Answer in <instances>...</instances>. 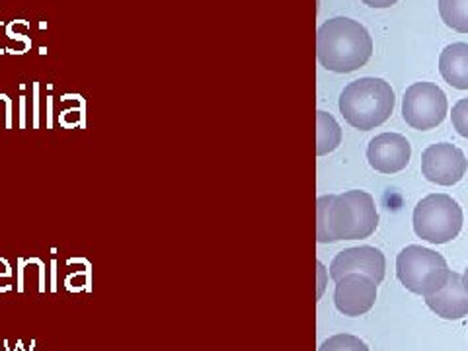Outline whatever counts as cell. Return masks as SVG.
<instances>
[{
    "instance_id": "cell-4",
    "label": "cell",
    "mask_w": 468,
    "mask_h": 351,
    "mask_svg": "<svg viewBox=\"0 0 468 351\" xmlns=\"http://www.w3.org/2000/svg\"><path fill=\"white\" fill-rule=\"evenodd\" d=\"M449 273L445 258L424 246H406L396 258V278L414 295L429 297L444 289Z\"/></svg>"
},
{
    "instance_id": "cell-2",
    "label": "cell",
    "mask_w": 468,
    "mask_h": 351,
    "mask_svg": "<svg viewBox=\"0 0 468 351\" xmlns=\"http://www.w3.org/2000/svg\"><path fill=\"white\" fill-rule=\"evenodd\" d=\"M317 54L327 71L347 74L366 67L373 55V39L363 24L336 16L318 28Z\"/></svg>"
},
{
    "instance_id": "cell-16",
    "label": "cell",
    "mask_w": 468,
    "mask_h": 351,
    "mask_svg": "<svg viewBox=\"0 0 468 351\" xmlns=\"http://www.w3.org/2000/svg\"><path fill=\"white\" fill-rule=\"evenodd\" d=\"M451 122L454 132H457L461 137L468 139V98H463L454 103L451 112Z\"/></svg>"
},
{
    "instance_id": "cell-20",
    "label": "cell",
    "mask_w": 468,
    "mask_h": 351,
    "mask_svg": "<svg viewBox=\"0 0 468 351\" xmlns=\"http://www.w3.org/2000/svg\"><path fill=\"white\" fill-rule=\"evenodd\" d=\"M20 127H25V98H20Z\"/></svg>"
},
{
    "instance_id": "cell-12",
    "label": "cell",
    "mask_w": 468,
    "mask_h": 351,
    "mask_svg": "<svg viewBox=\"0 0 468 351\" xmlns=\"http://www.w3.org/2000/svg\"><path fill=\"white\" fill-rule=\"evenodd\" d=\"M439 73L449 86L468 90V44L457 42L441 51Z\"/></svg>"
},
{
    "instance_id": "cell-5",
    "label": "cell",
    "mask_w": 468,
    "mask_h": 351,
    "mask_svg": "<svg viewBox=\"0 0 468 351\" xmlns=\"http://www.w3.org/2000/svg\"><path fill=\"white\" fill-rule=\"evenodd\" d=\"M463 210L447 193H432L414 210V232L432 244H445L459 237Z\"/></svg>"
},
{
    "instance_id": "cell-22",
    "label": "cell",
    "mask_w": 468,
    "mask_h": 351,
    "mask_svg": "<svg viewBox=\"0 0 468 351\" xmlns=\"http://www.w3.org/2000/svg\"><path fill=\"white\" fill-rule=\"evenodd\" d=\"M463 283H464V289L468 291V268H466V271H464V276H463Z\"/></svg>"
},
{
    "instance_id": "cell-14",
    "label": "cell",
    "mask_w": 468,
    "mask_h": 351,
    "mask_svg": "<svg viewBox=\"0 0 468 351\" xmlns=\"http://www.w3.org/2000/svg\"><path fill=\"white\" fill-rule=\"evenodd\" d=\"M439 15L447 28L468 34V0H439Z\"/></svg>"
},
{
    "instance_id": "cell-19",
    "label": "cell",
    "mask_w": 468,
    "mask_h": 351,
    "mask_svg": "<svg viewBox=\"0 0 468 351\" xmlns=\"http://www.w3.org/2000/svg\"><path fill=\"white\" fill-rule=\"evenodd\" d=\"M37 93H39V84L34 83V127H37V122H39V98H37Z\"/></svg>"
},
{
    "instance_id": "cell-11",
    "label": "cell",
    "mask_w": 468,
    "mask_h": 351,
    "mask_svg": "<svg viewBox=\"0 0 468 351\" xmlns=\"http://www.w3.org/2000/svg\"><path fill=\"white\" fill-rule=\"evenodd\" d=\"M425 305L445 320L464 318L468 315V291L464 289L461 273L451 271L445 288L425 297Z\"/></svg>"
},
{
    "instance_id": "cell-10",
    "label": "cell",
    "mask_w": 468,
    "mask_h": 351,
    "mask_svg": "<svg viewBox=\"0 0 468 351\" xmlns=\"http://www.w3.org/2000/svg\"><path fill=\"white\" fill-rule=\"evenodd\" d=\"M412 147L406 137L398 133H383L371 139L367 147V161L371 168L381 174L402 172L410 164Z\"/></svg>"
},
{
    "instance_id": "cell-13",
    "label": "cell",
    "mask_w": 468,
    "mask_h": 351,
    "mask_svg": "<svg viewBox=\"0 0 468 351\" xmlns=\"http://www.w3.org/2000/svg\"><path fill=\"white\" fill-rule=\"evenodd\" d=\"M318 120V139H317V152L318 156L330 154L334 152L342 142V129L337 125V122L334 117L327 112H318L317 113Z\"/></svg>"
},
{
    "instance_id": "cell-3",
    "label": "cell",
    "mask_w": 468,
    "mask_h": 351,
    "mask_svg": "<svg viewBox=\"0 0 468 351\" xmlns=\"http://www.w3.org/2000/svg\"><path fill=\"white\" fill-rule=\"evenodd\" d=\"M395 90L383 78L366 76L349 83L340 94V112L344 120L361 132H371L388 122L395 112Z\"/></svg>"
},
{
    "instance_id": "cell-9",
    "label": "cell",
    "mask_w": 468,
    "mask_h": 351,
    "mask_svg": "<svg viewBox=\"0 0 468 351\" xmlns=\"http://www.w3.org/2000/svg\"><path fill=\"white\" fill-rule=\"evenodd\" d=\"M386 262L381 250L373 246H357V249H347L337 254L330 264V278L337 281L349 273H361L379 285L385 279Z\"/></svg>"
},
{
    "instance_id": "cell-8",
    "label": "cell",
    "mask_w": 468,
    "mask_h": 351,
    "mask_svg": "<svg viewBox=\"0 0 468 351\" xmlns=\"http://www.w3.org/2000/svg\"><path fill=\"white\" fill-rule=\"evenodd\" d=\"M376 283L361 273H349L336 281L334 303L344 317H361L375 307Z\"/></svg>"
},
{
    "instance_id": "cell-15",
    "label": "cell",
    "mask_w": 468,
    "mask_h": 351,
    "mask_svg": "<svg viewBox=\"0 0 468 351\" xmlns=\"http://www.w3.org/2000/svg\"><path fill=\"white\" fill-rule=\"evenodd\" d=\"M318 351H369L367 344L351 334H336L320 346Z\"/></svg>"
},
{
    "instance_id": "cell-21",
    "label": "cell",
    "mask_w": 468,
    "mask_h": 351,
    "mask_svg": "<svg viewBox=\"0 0 468 351\" xmlns=\"http://www.w3.org/2000/svg\"><path fill=\"white\" fill-rule=\"evenodd\" d=\"M0 278H10V266L6 259H0Z\"/></svg>"
},
{
    "instance_id": "cell-6",
    "label": "cell",
    "mask_w": 468,
    "mask_h": 351,
    "mask_svg": "<svg viewBox=\"0 0 468 351\" xmlns=\"http://www.w3.org/2000/svg\"><path fill=\"white\" fill-rule=\"evenodd\" d=\"M447 110V96L434 83H415L406 88L402 98V117L418 132H427L444 123Z\"/></svg>"
},
{
    "instance_id": "cell-1",
    "label": "cell",
    "mask_w": 468,
    "mask_h": 351,
    "mask_svg": "<svg viewBox=\"0 0 468 351\" xmlns=\"http://www.w3.org/2000/svg\"><path fill=\"white\" fill-rule=\"evenodd\" d=\"M317 205V240L320 244L369 239L379 227V213L367 191L351 190L340 195H320Z\"/></svg>"
},
{
    "instance_id": "cell-7",
    "label": "cell",
    "mask_w": 468,
    "mask_h": 351,
    "mask_svg": "<svg viewBox=\"0 0 468 351\" xmlns=\"http://www.w3.org/2000/svg\"><path fill=\"white\" fill-rule=\"evenodd\" d=\"M468 161L451 142H437L422 152V174L437 186H454L464 178Z\"/></svg>"
},
{
    "instance_id": "cell-17",
    "label": "cell",
    "mask_w": 468,
    "mask_h": 351,
    "mask_svg": "<svg viewBox=\"0 0 468 351\" xmlns=\"http://www.w3.org/2000/svg\"><path fill=\"white\" fill-rule=\"evenodd\" d=\"M59 122H61V125H63V127H76V125L84 127V106L76 108V110L61 112Z\"/></svg>"
},
{
    "instance_id": "cell-18",
    "label": "cell",
    "mask_w": 468,
    "mask_h": 351,
    "mask_svg": "<svg viewBox=\"0 0 468 351\" xmlns=\"http://www.w3.org/2000/svg\"><path fill=\"white\" fill-rule=\"evenodd\" d=\"M361 3L371 8H390V6H395L398 0H361Z\"/></svg>"
}]
</instances>
